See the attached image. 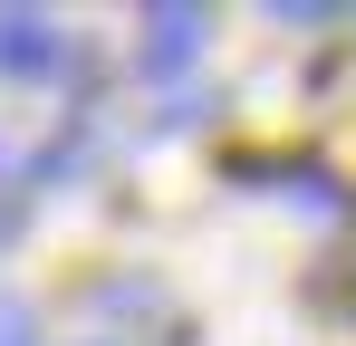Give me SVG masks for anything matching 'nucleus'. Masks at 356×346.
<instances>
[{
    "mask_svg": "<svg viewBox=\"0 0 356 346\" xmlns=\"http://www.w3.org/2000/svg\"><path fill=\"white\" fill-rule=\"evenodd\" d=\"M87 346H116V337H87Z\"/></svg>",
    "mask_w": 356,
    "mask_h": 346,
    "instance_id": "20e7f679",
    "label": "nucleus"
},
{
    "mask_svg": "<svg viewBox=\"0 0 356 346\" xmlns=\"http://www.w3.org/2000/svg\"><path fill=\"white\" fill-rule=\"evenodd\" d=\"M0 346H29V308L19 298H0Z\"/></svg>",
    "mask_w": 356,
    "mask_h": 346,
    "instance_id": "7ed1b4c3",
    "label": "nucleus"
},
{
    "mask_svg": "<svg viewBox=\"0 0 356 346\" xmlns=\"http://www.w3.org/2000/svg\"><path fill=\"white\" fill-rule=\"evenodd\" d=\"M202 29H212L202 10H154V19H145V77L193 67V58H202Z\"/></svg>",
    "mask_w": 356,
    "mask_h": 346,
    "instance_id": "f257e3e1",
    "label": "nucleus"
},
{
    "mask_svg": "<svg viewBox=\"0 0 356 346\" xmlns=\"http://www.w3.org/2000/svg\"><path fill=\"white\" fill-rule=\"evenodd\" d=\"M0 67H19V77L58 67V29H49L39 10H10V19H0Z\"/></svg>",
    "mask_w": 356,
    "mask_h": 346,
    "instance_id": "f03ea898",
    "label": "nucleus"
}]
</instances>
